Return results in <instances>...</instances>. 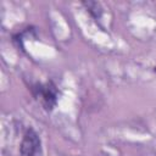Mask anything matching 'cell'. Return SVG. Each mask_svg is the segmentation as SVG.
Instances as JSON below:
<instances>
[{
    "label": "cell",
    "instance_id": "7a4b0ae2",
    "mask_svg": "<svg viewBox=\"0 0 156 156\" xmlns=\"http://www.w3.org/2000/svg\"><path fill=\"white\" fill-rule=\"evenodd\" d=\"M21 156H41V140L39 134L33 129L28 128L20 145Z\"/></svg>",
    "mask_w": 156,
    "mask_h": 156
},
{
    "label": "cell",
    "instance_id": "3957f363",
    "mask_svg": "<svg viewBox=\"0 0 156 156\" xmlns=\"http://www.w3.org/2000/svg\"><path fill=\"white\" fill-rule=\"evenodd\" d=\"M155 72H156V67H155Z\"/></svg>",
    "mask_w": 156,
    "mask_h": 156
},
{
    "label": "cell",
    "instance_id": "6da1fadb",
    "mask_svg": "<svg viewBox=\"0 0 156 156\" xmlns=\"http://www.w3.org/2000/svg\"><path fill=\"white\" fill-rule=\"evenodd\" d=\"M33 98L43 106L45 111H52L57 104L58 90L57 87L51 82L46 83H35L30 87Z\"/></svg>",
    "mask_w": 156,
    "mask_h": 156
}]
</instances>
